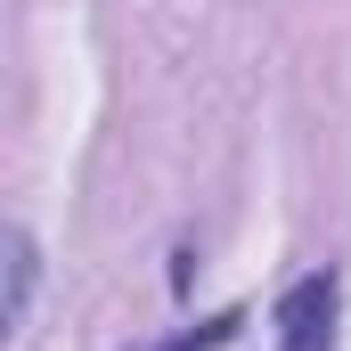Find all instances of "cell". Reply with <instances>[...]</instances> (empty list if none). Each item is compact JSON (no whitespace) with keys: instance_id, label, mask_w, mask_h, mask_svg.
Instances as JSON below:
<instances>
[{"instance_id":"6da1fadb","label":"cell","mask_w":351,"mask_h":351,"mask_svg":"<svg viewBox=\"0 0 351 351\" xmlns=\"http://www.w3.org/2000/svg\"><path fill=\"white\" fill-rule=\"evenodd\" d=\"M335 319H343V278L302 269L278 294V351H335Z\"/></svg>"},{"instance_id":"7a4b0ae2","label":"cell","mask_w":351,"mask_h":351,"mask_svg":"<svg viewBox=\"0 0 351 351\" xmlns=\"http://www.w3.org/2000/svg\"><path fill=\"white\" fill-rule=\"evenodd\" d=\"M245 335V302H229V311H213V319H196V327H180L164 343H139V351H229Z\"/></svg>"},{"instance_id":"3957f363","label":"cell","mask_w":351,"mask_h":351,"mask_svg":"<svg viewBox=\"0 0 351 351\" xmlns=\"http://www.w3.org/2000/svg\"><path fill=\"white\" fill-rule=\"evenodd\" d=\"M33 278H41L33 237H25V229H8V327H25V311H33Z\"/></svg>"}]
</instances>
